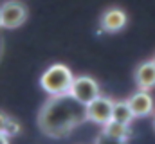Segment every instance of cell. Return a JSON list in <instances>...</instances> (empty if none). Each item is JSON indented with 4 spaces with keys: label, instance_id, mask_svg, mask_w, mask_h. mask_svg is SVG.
<instances>
[{
    "label": "cell",
    "instance_id": "cell-1",
    "mask_svg": "<svg viewBox=\"0 0 155 144\" xmlns=\"http://www.w3.org/2000/svg\"><path fill=\"white\" fill-rule=\"evenodd\" d=\"M85 119H88L87 105L78 101L69 92L61 96H52L43 105L38 115V126L47 137L61 139L67 137Z\"/></svg>",
    "mask_w": 155,
    "mask_h": 144
},
{
    "label": "cell",
    "instance_id": "cell-2",
    "mask_svg": "<svg viewBox=\"0 0 155 144\" xmlns=\"http://www.w3.org/2000/svg\"><path fill=\"white\" fill-rule=\"evenodd\" d=\"M72 81H74L72 72L69 70V67H65L61 63L51 65L47 70L41 74V77H40L41 88L47 94H51V96L69 94L71 92V87H72Z\"/></svg>",
    "mask_w": 155,
    "mask_h": 144
},
{
    "label": "cell",
    "instance_id": "cell-3",
    "mask_svg": "<svg viewBox=\"0 0 155 144\" xmlns=\"http://www.w3.org/2000/svg\"><path fill=\"white\" fill-rule=\"evenodd\" d=\"M0 11H2V27H5V29H16L27 18V9L18 0L4 2L0 5Z\"/></svg>",
    "mask_w": 155,
    "mask_h": 144
},
{
    "label": "cell",
    "instance_id": "cell-4",
    "mask_svg": "<svg viewBox=\"0 0 155 144\" xmlns=\"http://www.w3.org/2000/svg\"><path fill=\"white\" fill-rule=\"evenodd\" d=\"M71 96H74L83 105H88L90 101H94L99 96V87H97L96 79H92L88 76H79V77H74V81H72Z\"/></svg>",
    "mask_w": 155,
    "mask_h": 144
},
{
    "label": "cell",
    "instance_id": "cell-5",
    "mask_svg": "<svg viewBox=\"0 0 155 144\" xmlns=\"http://www.w3.org/2000/svg\"><path fill=\"white\" fill-rule=\"evenodd\" d=\"M112 110H114V101L112 99L97 96L94 101H90L87 105V117L92 123L107 124L112 119Z\"/></svg>",
    "mask_w": 155,
    "mask_h": 144
},
{
    "label": "cell",
    "instance_id": "cell-6",
    "mask_svg": "<svg viewBox=\"0 0 155 144\" xmlns=\"http://www.w3.org/2000/svg\"><path fill=\"white\" fill-rule=\"evenodd\" d=\"M126 25V13L119 7H110L101 16V27L107 33H117Z\"/></svg>",
    "mask_w": 155,
    "mask_h": 144
},
{
    "label": "cell",
    "instance_id": "cell-7",
    "mask_svg": "<svg viewBox=\"0 0 155 144\" xmlns=\"http://www.w3.org/2000/svg\"><path fill=\"white\" fill-rule=\"evenodd\" d=\"M128 105H130V108H132V112H134L135 117H144V115L152 113V110H153V99L146 94V90H141V92L134 94L128 99Z\"/></svg>",
    "mask_w": 155,
    "mask_h": 144
},
{
    "label": "cell",
    "instance_id": "cell-8",
    "mask_svg": "<svg viewBox=\"0 0 155 144\" xmlns=\"http://www.w3.org/2000/svg\"><path fill=\"white\" fill-rule=\"evenodd\" d=\"M135 83L141 90H150L155 87V65L153 61L141 63L135 70Z\"/></svg>",
    "mask_w": 155,
    "mask_h": 144
},
{
    "label": "cell",
    "instance_id": "cell-9",
    "mask_svg": "<svg viewBox=\"0 0 155 144\" xmlns=\"http://www.w3.org/2000/svg\"><path fill=\"white\" fill-rule=\"evenodd\" d=\"M105 137L112 139V141H124L128 137V124H123V123H117L114 119H110L107 124H105Z\"/></svg>",
    "mask_w": 155,
    "mask_h": 144
},
{
    "label": "cell",
    "instance_id": "cell-10",
    "mask_svg": "<svg viewBox=\"0 0 155 144\" xmlns=\"http://www.w3.org/2000/svg\"><path fill=\"white\" fill-rule=\"evenodd\" d=\"M134 112L128 105V101H117L114 103V110H112V119L117 123H123V124H130L132 119H134Z\"/></svg>",
    "mask_w": 155,
    "mask_h": 144
},
{
    "label": "cell",
    "instance_id": "cell-11",
    "mask_svg": "<svg viewBox=\"0 0 155 144\" xmlns=\"http://www.w3.org/2000/svg\"><path fill=\"white\" fill-rule=\"evenodd\" d=\"M4 132H5V133H9V137H11V135H16V133H18V124H16V123H13V121H7V124H5Z\"/></svg>",
    "mask_w": 155,
    "mask_h": 144
},
{
    "label": "cell",
    "instance_id": "cell-12",
    "mask_svg": "<svg viewBox=\"0 0 155 144\" xmlns=\"http://www.w3.org/2000/svg\"><path fill=\"white\" fill-rule=\"evenodd\" d=\"M9 141V133H5L4 130H0V144H5Z\"/></svg>",
    "mask_w": 155,
    "mask_h": 144
},
{
    "label": "cell",
    "instance_id": "cell-13",
    "mask_svg": "<svg viewBox=\"0 0 155 144\" xmlns=\"http://www.w3.org/2000/svg\"><path fill=\"white\" fill-rule=\"evenodd\" d=\"M0 27H2V11H0Z\"/></svg>",
    "mask_w": 155,
    "mask_h": 144
},
{
    "label": "cell",
    "instance_id": "cell-14",
    "mask_svg": "<svg viewBox=\"0 0 155 144\" xmlns=\"http://www.w3.org/2000/svg\"><path fill=\"white\" fill-rule=\"evenodd\" d=\"M152 61H153V65H155V58H153V60H152Z\"/></svg>",
    "mask_w": 155,
    "mask_h": 144
},
{
    "label": "cell",
    "instance_id": "cell-15",
    "mask_svg": "<svg viewBox=\"0 0 155 144\" xmlns=\"http://www.w3.org/2000/svg\"><path fill=\"white\" fill-rule=\"evenodd\" d=\"M153 126H155V121H153Z\"/></svg>",
    "mask_w": 155,
    "mask_h": 144
}]
</instances>
